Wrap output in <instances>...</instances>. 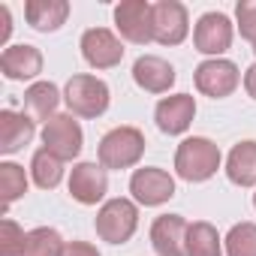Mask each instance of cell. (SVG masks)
Returning <instances> with one entry per match:
<instances>
[{"label":"cell","instance_id":"23","mask_svg":"<svg viewBox=\"0 0 256 256\" xmlns=\"http://www.w3.org/2000/svg\"><path fill=\"white\" fill-rule=\"evenodd\" d=\"M64 250H66V241L60 238L58 229H52V226H36V229H30L28 238H24L22 256H64Z\"/></svg>","mask_w":256,"mask_h":256},{"label":"cell","instance_id":"1","mask_svg":"<svg viewBox=\"0 0 256 256\" xmlns=\"http://www.w3.org/2000/svg\"><path fill=\"white\" fill-rule=\"evenodd\" d=\"M217 169H220V148L211 139L193 136V139H184L178 145V151H175V172H178V178H184L190 184H202Z\"/></svg>","mask_w":256,"mask_h":256},{"label":"cell","instance_id":"5","mask_svg":"<svg viewBox=\"0 0 256 256\" xmlns=\"http://www.w3.org/2000/svg\"><path fill=\"white\" fill-rule=\"evenodd\" d=\"M114 28L126 42L145 46L154 40V4L148 0H124L114 6Z\"/></svg>","mask_w":256,"mask_h":256},{"label":"cell","instance_id":"4","mask_svg":"<svg viewBox=\"0 0 256 256\" xmlns=\"http://www.w3.org/2000/svg\"><path fill=\"white\" fill-rule=\"evenodd\" d=\"M64 100L78 118H100L108 108V84L96 76H72L64 88Z\"/></svg>","mask_w":256,"mask_h":256},{"label":"cell","instance_id":"14","mask_svg":"<svg viewBox=\"0 0 256 256\" xmlns=\"http://www.w3.org/2000/svg\"><path fill=\"white\" fill-rule=\"evenodd\" d=\"M187 229L190 223L181 214H160L151 226V244L157 256H187Z\"/></svg>","mask_w":256,"mask_h":256},{"label":"cell","instance_id":"29","mask_svg":"<svg viewBox=\"0 0 256 256\" xmlns=\"http://www.w3.org/2000/svg\"><path fill=\"white\" fill-rule=\"evenodd\" d=\"M10 34H12V12H10V6L4 4V6H0V42H6Z\"/></svg>","mask_w":256,"mask_h":256},{"label":"cell","instance_id":"8","mask_svg":"<svg viewBox=\"0 0 256 256\" xmlns=\"http://www.w3.org/2000/svg\"><path fill=\"white\" fill-rule=\"evenodd\" d=\"M130 193L139 205L145 208H154V205H163L175 196V178L166 172V169H157V166H145V169H136L133 178H130Z\"/></svg>","mask_w":256,"mask_h":256},{"label":"cell","instance_id":"10","mask_svg":"<svg viewBox=\"0 0 256 256\" xmlns=\"http://www.w3.org/2000/svg\"><path fill=\"white\" fill-rule=\"evenodd\" d=\"M232 22L223 16V12H205L196 28H193V46L196 52L202 54H211V58H220L229 46H232Z\"/></svg>","mask_w":256,"mask_h":256},{"label":"cell","instance_id":"13","mask_svg":"<svg viewBox=\"0 0 256 256\" xmlns=\"http://www.w3.org/2000/svg\"><path fill=\"white\" fill-rule=\"evenodd\" d=\"M196 118V100L190 94H175V96H163L154 108V120L166 136H181L187 133V126Z\"/></svg>","mask_w":256,"mask_h":256},{"label":"cell","instance_id":"12","mask_svg":"<svg viewBox=\"0 0 256 256\" xmlns=\"http://www.w3.org/2000/svg\"><path fill=\"white\" fill-rule=\"evenodd\" d=\"M108 190V172L100 163H76L70 172V196L78 205H96Z\"/></svg>","mask_w":256,"mask_h":256},{"label":"cell","instance_id":"25","mask_svg":"<svg viewBox=\"0 0 256 256\" xmlns=\"http://www.w3.org/2000/svg\"><path fill=\"white\" fill-rule=\"evenodd\" d=\"M226 256H256V223H235L229 229Z\"/></svg>","mask_w":256,"mask_h":256},{"label":"cell","instance_id":"15","mask_svg":"<svg viewBox=\"0 0 256 256\" xmlns=\"http://www.w3.org/2000/svg\"><path fill=\"white\" fill-rule=\"evenodd\" d=\"M0 72L10 82H28L36 78L42 72V52L36 46L18 42V46H6L0 54Z\"/></svg>","mask_w":256,"mask_h":256},{"label":"cell","instance_id":"21","mask_svg":"<svg viewBox=\"0 0 256 256\" xmlns=\"http://www.w3.org/2000/svg\"><path fill=\"white\" fill-rule=\"evenodd\" d=\"M187 256H223L217 229L208 220H196L187 229Z\"/></svg>","mask_w":256,"mask_h":256},{"label":"cell","instance_id":"16","mask_svg":"<svg viewBox=\"0 0 256 256\" xmlns=\"http://www.w3.org/2000/svg\"><path fill=\"white\" fill-rule=\"evenodd\" d=\"M133 82L148 94H166L175 84V66L157 54H142L133 64Z\"/></svg>","mask_w":256,"mask_h":256},{"label":"cell","instance_id":"7","mask_svg":"<svg viewBox=\"0 0 256 256\" xmlns=\"http://www.w3.org/2000/svg\"><path fill=\"white\" fill-rule=\"evenodd\" d=\"M238 82H241V72L226 58H208L196 66V88H199V94H205L211 100L229 96L238 88Z\"/></svg>","mask_w":256,"mask_h":256},{"label":"cell","instance_id":"20","mask_svg":"<svg viewBox=\"0 0 256 256\" xmlns=\"http://www.w3.org/2000/svg\"><path fill=\"white\" fill-rule=\"evenodd\" d=\"M60 102V90L52 84V82H34L28 90H24V114L36 124V120H52L54 118V108Z\"/></svg>","mask_w":256,"mask_h":256},{"label":"cell","instance_id":"32","mask_svg":"<svg viewBox=\"0 0 256 256\" xmlns=\"http://www.w3.org/2000/svg\"><path fill=\"white\" fill-rule=\"evenodd\" d=\"M253 208H256V193H253Z\"/></svg>","mask_w":256,"mask_h":256},{"label":"cell","instance_id":"19","mask_svg":"<svg viewBox=\"0 0 256 256\" xmlns=\"http://www.w3.org/2000/svg\"><path fill=\"white\" fill-rule=\"evenodd\" d=\"M226 178L235 187H253L256 184V142H238L226 157Z\"/></svg>","mask_w":256,"mask_h":256},{"label":"cell","instance_id":"27","mask_svg":"<svg viewBox=\"0 0 256 256\" xmlns=\"http://www.w3.org/2000/svg\"><path fill=\"white\" fill-rule=\"evenodd\" d=\"M235 18H238V30L244 40H256V4L253 0H241L235 6Z\"/></svg>","mask_w":256,"mask_h":256},{"label":"cell","instance_id":"31","mask_svg":"<svg viewBox=\"0 0 256 256\" xmlns=\"http://www.w3.org/2000/svg\"><path fill=\"white\" fill-rule=\"evenodd\" d=\"M253 54H256V40H253Z\"/></svg>","mask_w":256,"mask_h":256},{"label":"cell","instance_id":"28","mask_svg":"<svg viewBox=\"0 0 256 256\" xmlns=\"http://www.w3.org/2000/svg\"><path fill=\"white\" fill-rule=\"evenodd\" d=\"M64 256H100V250L88 241H66V250Z\"/></svg>","mask_w":256,"mask_h":256},{"label":"cell","instance_id":"17","mask_svg":"<svg viewBox=\"0 0 256 256\" xmlns=\"http://www.w3.org/2000/svg\"><path fill=\"white\" fill-rule=\"evenodd\" d=\"M36 133V124L22 112H12V108H4L0 112V154H16L22 151L24 145H30Z\"/></svg>","mask_w":256,"mask_h":256},{"label":"cell","instance_id":"22","mask_svg":"<svg viewBox=\"0 0 256 256\" xmlns=\"http://www.w3.org/2000/svg\"><path fill=\"white\" fill-rule=\"evenodd\" d=\"M30 175H34V184L40 190H54L64 178V160L54 157L48 148H40L30 160Z\"/></svg>","mask_w":256,"mask_h":256},{"label":"cell","instance_id":"9","mask_svg":"<svg viewBox=\"0 0 256 256\" xmlns=\"http://www.w3.org/2000/svg\"><path fill=\"white\" fill-rule=\"evenodd\" d=\"M190 30L187 6L178 0H160L154 4V42L160 46H181Z\"/></svg>","mask_w":256,"mask_h":256},{"label":"cell","instance_id":"3","mask_svg":"<svg viewBox=\"0 0 256 256\" xmlns=\"http://www.w3.org/2000/svg\"><path fill=\"white\" fill-rule=\"evenodd\" d=\"M96 235L108 244H124V241H130L136 226H139V208L136 202L130 199H108L102 202V208L96 211Z\"/></svg>","mask_w":256,"mask_h":256},{"label":"cell","instance_id":"11","mask_svg":"<svg viewBox=\"0 0 256 256\" xmlns=\"http://www.w3.org/2000/svg\"><path fill=\"white\" fill-rule=\"evenodd\" d=\"M82 58L94 70H112L124 60V46L120 40L106 30V28H90L82 34Z\"/></svg>","mask_w":256,"mask_h":256},{"label":"cell","instance_id":"30","mask_svg":"<svg viewBox=\"0 0 256 256\" xmlns=\"http://www.w3.org/2000/svg\"><path fill=\"white\" fill-rule=\"evenodd\" d=\"M244 88H247V94L256 100V64H253V66L244 72Z\"/></svg>","mask_w":256,"mask_h":256},{"label":"cell","instance_id":"26","mask_svg":"<svg viewBox=\"0 0 256 256\" xmlns=\"http://www.w3.org/2000/svg\"><path fill=\"white\" fill-rule=\"evenodd\" d=\"M24 238H28V232H24L12 217H4V220H0V256H22Z\"/></svg>","mask_w":256,"mask_h":256},{"label":"cell","instance_id":"6","mask_svg":"<svg viewBox=\"0 0 256 256\" xmlns=\"http://www.w3.org/2000/svg\"><path fill=\"white\" fill-rule=\"evenodd\" d=\"M82 145H84V133L72 114H54L42 126V148H48L60 160H76L82 154Z\"/></svg>","mask_w":256,"mask_h":256},{"label":"cell","instance_id":"24","mask_svg":"<svg viewBox=\"0 0 256 256\" xmlns=\"http://www.w3.org/2000/svg\"><path fill=\"white\" fill-rule=\"evenodd\" d=\"M28 193V175L18 163H0V199H4V211Z\"/></svg>","mask_w":256,"mask_h":256},{"label":"cell","instance_id":"2","mask_svg":"<svg viewBox=\"0 0 256 256\" xmlns=\"http://www.w3.org/2000/svg\"><path fill=\"white\" fill-rule=\"evenodd\" d=\"M145 154V136L136 126H114L108 130L102 139H100V148H96V157H100V166L102 169H130L142 160Z\"/></svg>","mask_w":256,"mask_h":256},{"label":"cell","instance_id":"18","mask_svg":"<svg viewBox=\"0 0 256 256\" xmlns=\"http://www.w3.org/2000/svg\"><path fill=\"white\" fill-rule=\"evenodd\" d=\"M24 18L34 30L52 34L70 18V4L66 0H28L24 4Z\"/></svg>","mask_w":256,"mask_h":256}]
</instances>
